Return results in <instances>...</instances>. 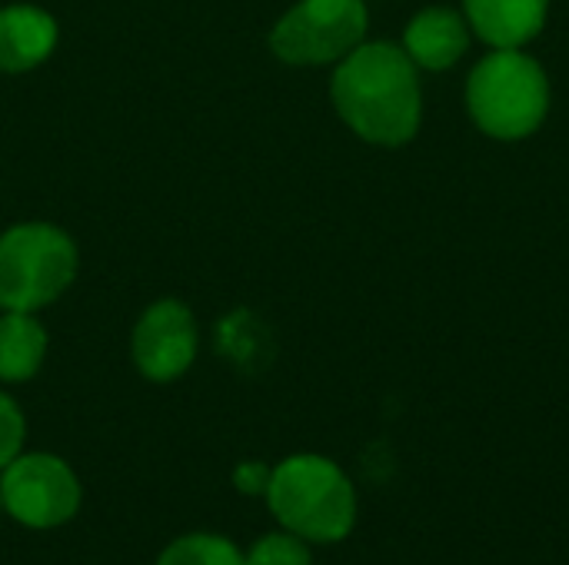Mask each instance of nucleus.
I'll list each match as a JSON object with an SVG mask.
<instances>
[{"label": "nucleus", "mask_w": 569, "mask_h": 565, "mask_svg": "<svg viewBox=\"0 0 569 565\" xmlns=\"http://www.w3.org/2000/svg\"><path fill=\"white\" fill-rule=\"evenodd\" d=\"M3 509L27 529H53L80 509V483L73 470L50 453H27L3 466Z\"/></svg>", "instance_id": "423d86ee"}, {"label": "nucleus", "mask_w": 569, "mask_h": 565, "mask_svg": "<svg viewBox=\"0 0 569 565\" xmlns=\"http://www.w3.org/2000/svg\"><path fill=\"white\" fill-rule=\"evenodd\" d=\"M243 565H313V556H310L307 539L293 533H270L250 546Z\"/></svg>", "instance_id": "ddd939ff"}, {"label": "nucleus", "mask_w": 569, "mask_h": 565, "mask_svg": "<svg viewBox=\"0 0 569 565\" xmlns=\"http://www.w3.org/2000/svg\"><path fill=\"white\" fill-rule=\"evenodd\" d=\"M77 243L53 223H17L0 233V310L37 313L77 276Z\"/></svg>", "instance_id": "20e7f679"}, {"label": "nucleus", "mask_w": 569, "mask_h": 565, "mask_svg": "<svg viewBox=\"0 0 569 565\" xmlns=\"http://www.w3.org/2000/svg\"><path fill=\"white\" fill-rule=\"evenodd\" d=\"M130 353L150 383L183 376L197 360V320L180 300H160L143 310L133 326Z\"/></svg>", "instance_id": "0eeeda50"}, {"label": "nucleus", "mask_w": 569, "mask_h": 565, "mask_svg": "<svg viewBox=\"0 0 569 565\" xmlns=\"http://www.w3.org/2000/svg\"><path fill=\"white\" fill-rule=\"evenodd\" d=\"M363 0H297L270 30V50L290 67L340 63L367 37Z\"/></svg>", "instance_id": "39448f33"}, {"label": "nucleus", "mask_w": 569, "mask_h": 565, "mask_svg": "<svg viewBox=\"0 0 569 565\" xmlns=\"http://www.w3.org/2000/svg\"><path fill=\"white\" fill-rule=\"evenodd\" d=\"M467 110L487 137L523 140L547 120L550 80L523 50H493L467 80Z\"/></svg>", "instance_id": "7ed1b4c3"}, {"label": "nucleus", "mask_w": 569, "mask_h": 565, "mask_svg": "<svg viewBox=\"0 0 569 565\" xmlns=\"http://www.w3.org/2000/svg\"><path fill=\"white\" fill-rule=\"evenodd\" d=\"M277 523L307 543H340L357 523V493L347 473L313 453L273 466L267 490Z\"/></svg>", "instance_id": "f03ea898"}, {"label": "nucleus", "mask_w": 569, "mask_h": 565, "mask_svg": "<svg viewBox=\"0 0 569 565\" xmlns=\"http://www.w3.org/2000/svg\"><path fill=\"white\" fill-rule=\"evenodd\" d=\"M470 47V23L450 7L420 10L403 30V50L417 67L450 70Z\"/></svg>", "instance_id": "9d476101"}, {"label": "nucleus", "mask_w": 569, "mask_h": 565, "mask_svg": "<svg viewBox=\"0 0 569 565\" xmlns=\"http://www.w3.org/2000/svg\"><path fill=\"white\" fill-rule=\"evenodd\" d=\"M340 120L367 143L403 147L423 120L417 63L397 43H360L350 50L330 83Z\"/></svg>", "instance_id": "f257e3e1"}, {"label": "nucleus", "mask_w": 569, "mask_h": 565, "mask_svg": "<svg viewBox=\"0 0 569 565\" xmlns=\"http://www.w3.org/2000/svg\"><path fill=\"white\" fill-rule=\"evenodd\" d=\"M47 356V330L33 320V313H10L0 316V380L3 383H27L37 376Z\"/></svg>", "instance_id": "9b49d317"}, {"label": "nucleus", "mask_w": 569, "mask_h": 565, "mask_svg": "<svg viewBox=\"0 0 569 565\" xmlns=\"http://www.w3.org/2000/svg\"><path fill=\"white\" fill-rule=\"evenodd\" d=\"M467 23L493 50L527 47L547 23L550 0H463Z\"/></svg>", "instance_id": "1a4fd4ad"}, {"label": "nucleus", "mask_w": 569, "mask_h": 565, "mask_svg": "<svg viewBox=\"0 0 569 565\" xmlns=\"http://www.w3.org/2000/svg\"><path fill=\"white\" fill-rule=\"evenodd\" d=\"M0 506H3V496H0Z\"/></svg>", "instance_id": "dca6fc26"}, {"label": "nucleus", "mask_w": 569, "mask_h": 565, "mask_svg": "<svg viewBox=\"0 0 569 565\" xmlns=\"http://www.w3.org/2000/svg\"><path fill=\"white\" fill-rule=\"evenodd\" d=\"M270 476H273V470H270L267 463H240V466L233 470V486H237L243 496H267Z\"/></svg>", "instance_id": "2eb2a0df"}, {"label": "nucleus", "mask_w": 569, "mask_h": 565, "mask_svg": "<svg viewBox=\"0 0 569 565\" xmlns=\"http://www.w3.org/2000/svg\"><path fill=\"white\" fill-rule=\"evenodd\" d=\"M23 440H27V420L20 406L7 393H0V470L20 456Z\"/></svg>", "instance_id": "4468645a"}, {"label": "nucleus", "mask_w": 569, "mask_h": 565, "mask_svg": "<svg viewBox=\"0 0 569 565\" xmlns=\"http://www.w3.org/2000/svg\"><path fill=\"white\" fill-rule=\"evenodd\" d=\"M57 20L33 3L0 7V73H27L57 47Z\"/></svg>", "instance_id": "6e6552de"}, {"label": "nucleus", "mask_w": 569, "mask_h": 565, "mask_svg": "<svg viewBox=\"0 0 569 565\" xmlns=\"http://www.w3.org/2000/svg\"><path fill=\"white\" fill-rule=\"evenodd\" d=\"M157 565H243L240 549L223 536L193 533L163 549Z\"/></svg>", "instance_id": "f8f14e48"}]
</instances>
